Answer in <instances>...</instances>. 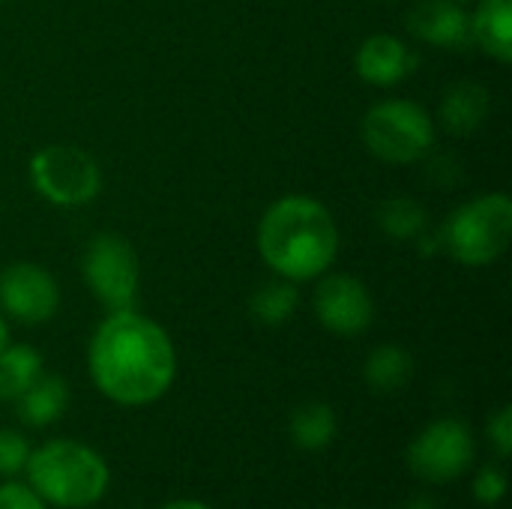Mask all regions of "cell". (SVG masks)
I'll list each match as a JSON object with an SVG mask.
<instances>
[{"label": "cell", "mask_w": 512, "mask_h": 509, "mask_svg": "<svg viewBox=\"0 0 512 509\" xmlns=\"http://www.w3.org/2000/svg\"><path fill=\"white\" fill-rule=\"evenodd\" d=\"M87 369L96 390L123 408L159 402L177 378L171 336L135 309L111 312L93 333Z\"/></svg>", "instance_id": "cell-1"}, {"label": "cell", "mask_w": 512, "mask_h": 509, "mask_svg": "<svg viewBox=\"0 0 512 509\" xmlns=\"http://www.w3.org/2000/svg\"><path fill=\"white\" fill-rule=\"evenodd\" d=\"M258 252L279 279L315 282L339 258V225L321 201L282 195L258 222Z\"/></svg>", "instance_id": "cell-2"}, {"label": "cell", "mask_w": 512, "mask_h": 509, "mask_svg": "<svg viewBox=\"0 0 512 509\" xmlns=\"http://www.w3.org/2000/svg\"><path fill=\"white\" fill-rule=\"evenodd\" d=\"M30 489L51 507L84 509L99 504L111 486V471L105 459L69 438H57L42 444L27 459Z\"/></svg>", "instance_id": "cell-3"}, {"label": "cell", "mask_w": 512, "mask_h": 509, "mask_svg": "<svg viewBox=\"0 0 512 509\" xmlns=\"http://www.w3.org/2000/svg\"><path fill=\"white\" fill-rule=\"evenodd\" d=\"M441 234V246L462 267H486L498 261L512 240V198L486 192L456 207Z\"/></svg>", "instance_id": "cell-4"}, {"label": "cell", "mask_w": 512, "mask_h": 509, "mask_svg": "<svg viewBox=\"0 0 512 509\" xmlns=\"http://www.w3.org/2000/svg\"><path fill=\"white\" fill-rule=\"evenodd\" d=\"M360 138L375 159L411 165L435 147V120L411 99H384L363 114Z\"/></svg>", "instance_id": "cell-5"}, {"label": "cell", "mask_w": 512, "mask_h": 509, "mask_svg": "<svg viewBox=\"0 0 512 509\" xmlns=\"http://www.w3.org/2000/svg\"><path fill=\"white\" fill-rule=\"evenodd\" d=\"M30 183L54 207H84L102 192L96 159L75 144H45L30 156Z\"/></svg>", "instance_id": "cell-6"}, {"label": "cell", "mask_w": 512, "mask_h": 509, "mask_svg": "<svg viewBox=\"0 0 512 509\" xmlns=\"http://www.w3.org/2000/svg\"><path fill=\"white\" fill-rule=\"evenodd\" d=\"M81 273L90 288V294L108 309H135L138 300V285H141V264L138 252L132 243L120 234H96L90 237L84 258H81Z\"/></svg>", "instance_id": "cell-7"}, {"label": "cell", "mask_w": 512, "mask_h": 509, "mask_svg": "<svg viewBox=\"0 0 512 509\" xmlns=\"http://www.w3.org/2000/svg\"><path fill=\"white\" fill-rule=\"evenodd\" d=\"M474 435L456 420L444 417L429 423L408 447V468L423 483H453L474 465Z\"/></svg>", "instance_id": "cell-8"}, {"label": "cell", "mask_w": 512, "mask_h": 509, "mask_svg": "<svg viewBox=\"0 0 512 509\" xmlns=\"http://www.w3.org/2000/svg\"><path fill=\"white\" fill-rule=\"evenodd\" d=\"M315 318L324 330L333 336H360L375 321V300L369 288L351 276V273H324L318 276L315 294H312Z\"/></svg>", "instance_id": "cell-9"}, {"label": "cell", "mask_w": 512, "mask_h": 509, "mask_svg": "<svg viewBox=\"0 0 512 509\" xmlns=\"http://www.w3.org/2000/svg\"><path fill=\"white\" fill-rule=\"evenodd\" d=\"M0 309L24 327L48 324L60 309L57 279L33 261H12L0 270Z\"/></svg>", "instance_id": "cell-10"}, {"label": "cell", "mask_w": 512, "mask_h": 509, "mask_svg": "<svg viewBox=\"0 0 512 509\" xmlns=\"http://www.w3.org/2000/svg\"><path fill=\"white\" fill-rule=\"evenodd\" d=\"M420 66L417 51L393 33H372L354 54L357 75L372 87H396Z\"/></svg>", "instance_id": "cell-11"}, {"label": "cell", "mask_w": 512, "mask_h": 509, "mask_svg": "<svg viewBox=\"0 0 512 509\" xmlns=\"http://www.w3.org/2000/svg\"><path fill=\"white\" fill-rule=\"evenodd\" d=\"M408 30L420 42L447 51H465L474 45L471 12L456 0H420L408 12Z\"/></svg>", "instance_id": "cell-12"}, {"label": "cell", "mask_w": 512, "mask_h": 509, "mask_svg": "<svg viewBox=\"0 0 512 509\" xmlns=\"http://www.w3.org/2000/svg\"><path fill=\"white\" fill-rule=\"evenodd\" d=\"M492 105V93L477 81H456L441 96V126L453 135H471L483 126Z\"/></svg>", "instance_id": "cell-13"}, {"label": "cell", "mask_w": 512, "mask_h": 509, "mask_svg": "<svg viewBox=\"0 0 512 509\" xmlns=\"http://www.w3.org/2000/svg\"><path fill=\"white\" fill-rule=\"evenodd\" d=\"M471 39L492 60L512 63V0H477L471 12Z\"/></svg>", "instance_id": "cell-14"}, {"label": "cell", "mask_w": 512, "mask_h": 509, "mask_svg": "<svg viewBox=\"0 0 512 509\" xmlns=\"http://www.w3.org/2000/svg\"><path fill=\"white\" fill-rule=\"evenodd\" d=\"M18 402V417L24 426H33V429H45L51 426L54 420H60L69 408V387L63 378L57 375H39V381L15 399Z\"/></svg>", "instance_id": "cell-15"}, {"label": "cell", "mask_w": 512, "mask_h": 509, "mask_svg": "<svg viewBox=\"0 0 512 509\" xmlns=\"http://www.w3.org/2000/svg\"><path fill=\"white\" fill-rule=\"evenodd\" d=\"M363 378L375 393H399L414 378V357L402 345H378L366 357Z\"/></svg>", "instance_id": "cell-16"}, {"label": "cell", "mask_w": 512, "mask_h": 509, "mask_svg": "<svg viewBox=\"0 0 512 509\" xmlns=\"http://www.w3.org/2000/svg\"><path fill=\"white\" fill-rule=\"evenodd\" d=\"M336 432H339L336 411L324 402H309V405L297 408L288 423V435L303 453L327 450L336 441Z\"/></svg>", "instance_id": "cell-17"}, {"label": "cell", "mask_w": 512, "mask_h": 509, "mask_svg": "<svg viewBox=\"0 0 512 509\" xmlns=\"http://www.w3.org/2000/svg\"><path fill=\"white\" fill-rule=\"evenodd\" d=\"M42 375V357L30 345H6L0 351V399L15 402Z\"/></svg>", "instance_id": "cell-18"}, {"label": "cell", "mask_w": 512, "mask_h": 509, "mask_svg": "<svg viewBox=\"0 0 512 509\" xmlns=\"http://www.w3.org/2000/svg\"><path fill=\"white\" fill-rule=\"evenodd\" d=\"M378 228L399 243H414L423 231H429V213L417 198L393 195L378 207Z\"/></svg>", "instance_id": "cell-19"}, {"label": "cell", "mask_w": 512, "mask_h": 509, "mask_svg": "<svg viewBox=\"0 0 512 509\" xmlns=\"http://www.w3.org/2000/svg\"><path fill=\"white\" fill-rule=\"evenodd\" d=\"M297 306H300V291L288 279L264 282L249 297V312L255 315V321H261L267 327H279V324L291 321V315L297 312Z\"/></svg>", "instance_id": "cell-20"}, {"label": "cell", "mask_w": 512, "mask_h": 509, "mask_svg": "<svg viewBox=\"0 0 512 509\" xmlns=\"http://www.w3.org/2000/svg\"><path fill=\"white\" fill-rule=\"evenodd\" d=\"M30 444L21 432L0 429V477H15L27 468L30 459Z\"/></svg>", "instance_id": "cell-21"}, {"label": "cell", "mask_w": 512, "mask_h": 509, "mask_svg": "<svg viewBox=\"0 0 512 509\" xmlns=\"http://www.w3.org/2000/svg\"><path fill=\"white\" fill-rule=\"evenodd\" d=\"M471 489H474L477 504H483V507H498V504L504 501V495H507V474H504V468L486 465L483 471H477Z\"/></svg>", "instance_id": "cell-22"}, {"label": "cell", "mask_w": 512, "mask_h": 509, "mask_svg": "<svg viewBox=\"0 0 512 509\" xmlns=\"http://www.w3.org/2000/svg\"><path fill=\"white\" fill-rule=\"evenodd\" d=\"M489 441L492 447L498 450L501 459H510L512 456V408L510 405H501L492 417H489Z\"/></svg>", "instance_id": "cell-23"}, {"label": "cell", "mask_w": 512, "mask_h": 509, "mask_svg": "<svg viewBox=\"0 0 512 509\" xmlns=\"http://www.w3.org/2000/svg\"><path fill=\"white\" fill-rule=\"evenodd\" d=\"M0 509H48V504L24 483H3L0 486Z\"/></svg>", "instance_id": "cell-24"}, {"label": "cell", "mask_w": 512, "mask_h": 509, "mask_svg": "<svg viewBox=\"0 0 512 509\" xmlns=\"http://www.w3.org/2000/svg\"><path fill=\"white\" fill-rule=\"evenodd\" d=\"M162 509H210L207 504H201V501H171V504H165Z\"/></svg>", "instance_id": "cell-25"}, {"label": "cell", "mask_w": 512, "mask_h": 509, "mask_svg": "<svg viewBox=\"0 0 512 509\" xmlns=\"http://www.w3.org/2000/svg\"><path fill=\"white\" fill-rule=\"evenodd\" d=\"M402 509H438V507H435V501H429V498H411V501H408Z\"/></svg>", "instance_id": "cell-26"}, {"label": "cell", "mask_w": 512, "mask_h": 509, "mask_svg": "<svg viewBox=\"0 0 512 509\" xmlns=\"http://www.w3.org/2000/svg\"><path fill=\"white\" fill-rule=\"evenodd\" d=\"M9 345V324H6V318L0 315V351Z\"/></svg>", "instance_id": "cell-27"}, {"label": "cell", "mask_w": 512, "mask_h": 509, "mask_svg": "<svg viewBox=\"0 0 512 509\" xmlns=\"http://www.w3.org/2000/svg\"><path fill=\"white\" fill-rule=\"evenodd\" d=\"M456 3H471V0H456Z\"/></svg>", "instance_id": "cell-28"}, {"label": "cell", "mask_w": 512, "mask_h": 509, "mask_svg": "<svg viewBox=\"0 0 512 509\" xmlns=\"http://www.w3.org/2000/svg\"><path fill=\"white\" fill-rule=\"evenodd\" d=\"M333 509H342V507H333Z\"/></svg>", "instance_id": "cell-29"}, {"label": "cell", "mask_w": 512, "mask_h": 509, "mask_svg": "<svg viewBox=\"0 0 512 509\" xmlns=\"http://www.w3.org/2000/svg\"><path fill=\"white\" fill-rule=\"evenodd\" d=\"M0 3H3V0H0Z\"/></svg>", "instance_id": "cell-30"}]
</instances>
